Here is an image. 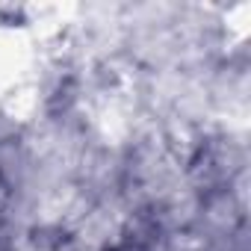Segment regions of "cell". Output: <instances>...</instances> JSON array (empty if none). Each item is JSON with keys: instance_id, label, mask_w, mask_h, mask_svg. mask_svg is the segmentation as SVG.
Here are the masks:
<instances>
[{"instance_id": "obj_1", "label": "cell", "mask_w": 251, "mask_h": 251, "mask_svg": "<svg viewBox=\"0 0 251 251\" xmlns=\"http://www.w3.org/2000/svg\"><path fill=\"white\" fill-rule=\"evenodd\" d=\"M24 53H27L24 45H18L12 36L0 30V89L18 86V71L24 68V59H21Z\"/></svg>"}]
</instances>
